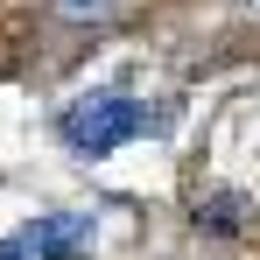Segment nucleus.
Instances as JSON below:
<instances>
[{
    "mask_svg": "<svg viewBox=\"0 0 260 260\" xmlns=\"http://www.w3.org/2000/svg\"><path fill=\"white\" fill-rule=\"evenodd\" d=\"M169 120L176 113L162 99H141V91H85V99H71L56 113V141L78 162H106V155L134 148V141H155Z\"/></svg>",
    "mask_w": 260,
    "mask_h": 260,
    "instance_id": "1",
    "label": "nucleus"
},
{
    "mask_svg": "<svg viewBox=\"0 0 260 260\" xmlns=\"http://www.w3.org/2000/svg\"><path fill=\"white\" fill-rule=\"evenodd\" d=\"M99 239V211H43L0 239V260H78Z\"/></svg>",
    "mask_w": 260,
    "mask_h": 260,
    "instance_id": "2",
    "label": "nucleus"
}]
</instances>
